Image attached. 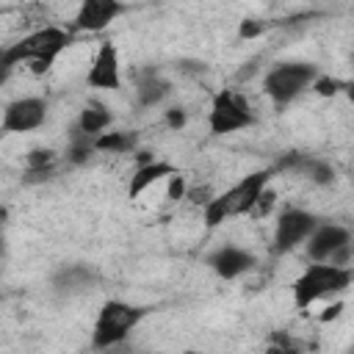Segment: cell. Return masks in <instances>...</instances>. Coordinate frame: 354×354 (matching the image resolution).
Returning a JSON list of instances; mask_svg holds the SVG:
<instances>
[{
	"label": "cell",
	"instance_id": "obj_1",
	"mask_svg": "<svg viewBox=\"0 0 354 354\" xmlns=\"http://www.w3.org/2000/svg\"><path fill=\"white\" fill-rule=\"evenodd\" d=\"M69 44H72V33L66 28L41 25V28L25 33L19 41L6 44L0 53V66H3V72H11L14 66L25 64L33 75H44L69 50Z\"/></svg>",
	"mask_w": 354,
	"mask_h": 354
},
{
	"label": "cell",
	"instance_id": "obj_2",
	"mask_svg": "<svg viewBox=\"0 0 354 354\" xmlns=\"http://www.w3.org/2000/svg\"><path fill=\"white\" fill-rule=\"evenodd\" d=\"M271 169H257L246 177H241L235 185H230L221 194H213L207 205H202V221L207 230L218 227L221 221L232 218V216H246L254 213L260 196L266 194V188L271 185Z\"/></svg>",
	"mask_w": 354,
	"mask_h": 354
},
{
	"label": "cell",
	"instance_id": "obj_3",
	"mask_svg": "<svg viewBox=\"0 0 354 354\" xmlns=\"http://www.w3.org/2000/svg\"><path fill=\"white\" fill-rule=\"evenodd\" d=\"M351 282H354V271L346 263L313 260L293 282V304L299 310H307L318 301H326V299L346 293Z\"/></svg>",
	"mask_w": 354,
	"mask_h": 354
},
{
	"label": "cell",
	"instance_id": "obj_4",
	"mask_svg": "<svg viewBox=\"0 0 354 354\" xmlns=\"http://www.w3.org/2000/svg\"><path fill=\"white\" fill-rule=\"evenodd\" d=\"M144 307H136L124 299H108L94 321V332H91V346L94 348H113L119 346L144 318Z\"/></svg>",
	"mask_w": 354,
	"mask_h": 354
},
{
	"label": "cell",
	"instance_id": "obj_5",
	"mask_svg": "<svg viewBox=\"0 0 354 354\" xmlns=\"http://www.w3.org/2000/svg\"><path fill=\"white\" fill-rule=\"evenodd\" d=\"M318 80V69L304 61H290V64H277L266 72L263 77V91L274 105H288L304 91L313 88Z\"/></svg>",
	"mask_w": 354,
	"mask_h": 354
},
{
	"label": "cell",
	"instance_id": "obj_6",
	"mask_svg": "<svg viewBox=\"0 0 354 354\" xmlns=\"http://www.w3.org/2000/svg\"><path fill=\"white\" fill-rule=\"evenodd\" d=\"M252 122H254V113L249 108V100L241 91L221 88L218 94H213L210 111H207V130L213 136H230V133L246 130Z\"/></svg>",
	"mask_w": 354,
	"mask_h": 354
},
{
	"label": "cell",
	"instance_id": "obj_7",
	"mask_svg": "<svg viewBox=\"0 0 354 354\" xmlns=\"http://www.w3.org/2000/svg\"><path fill=\"white\" fill-rule=\"evenodd\" d=\"M307 254L310 260H332V263H346L348 246H351V232L340 224H315L310 232Z\"/></svg>",
	"mask_w": 354,
	"mask_h": 354
},
{
	"label": "cell",
	"instance_id": "obj_8",
	"mask_svg": "<svg viewBox=\"0 0 354 354\" xmlns=\"http://www.w3.org/2000/svg\"><path fill=\"white\" fill-rule=\"evenodd\" d=\"M47 122V100L36 94L17 97L3 111V133H30Z\"/></svg>",
	"mask_w": 354,
	"mask_h": 354
},
{
	"label": "cell",
	"instance_id": "obj_9",
	"mask_svg": "<svg viewBox=\"0 0 354 354\" xmlns=\"http://www.w3.org/2000/svg\"><path fill=\"white\" fill-rule=\"evenodd\" d=\"M315 224H318V218L310 210L285 207L277 216V224H274V249L277 252H290L293 246H299V243H304L310 238Z\"/></svg>",
	"mask_w": 354,
	"mask_h": 354
},
{
	"label": "cell",
	"instance_id": "obj_10",
	"mask_svg": "<svg viewBox=\"0 0 354 354\" xmlns=\"http://www.w3.org/2000/svg\"><path fill=\"white\" fill-rule=\"evenodd\" d=\"M86 86L100 91H119L122 88V58L113 41H102L88 64Z\"/></svg>",
	"mask_w": 354,
	"mask_h": 354
},
{
	"label": "cell",
	"instance_id": "obj_11",
	"mask_svg": "<svg viewBox=\"0 0 354 354\" xmlns=\"http://www.w3.org/2000/svg\"><path fill=\"white\" fill-rule=\"evenodd\" d=\"M124 14L122 0H80L75 11V28L86 33H100L111 22H116Z\"/></svg>",
	"mask_w": 354,
	"mask_h": 354
},
{
	"label": "cell",
	"instance_id": "obj_12",
	"mask_svg": "<svg viewBox=\"0 0 354 354\" xmlns=\"http://www.w3.org/2000/svg\"><path fill=\"white\" fill-rule=\"evenodd\" d=\"M177 171V166H171L169 160H155V158H144L133 174H130V183H127V196L130 199H138L141 194H147L152 185L158 183H166L171 174Z\"/></svg>",
	"mask_w": 354,
	"mask_h": 354
},
{
	"label": "cell",
	"instance_id": "obj_13",
	"mask_svg": "<svg viewBox=\"0 0 354 354\" xmlns=\"http://www.w3.org/2000/svg\"><path fill=\"white\" fill-rule=\"evenodd\" d=\"M207 266H210L213 274L221 277V279H238L241 274L252 271L254 254H252L249 249H241V246H221V249H216V252L207 257Z\"/></svg>",
	"mask_w": 354,
	"mask_h": 354
},
{
	"label": "cell",
	"instance_id": "obj_14",
	"mask_svg": "<svg viewBox=\"0 0 354 354\" xmlns=\"http://www.w3.org/2000/svg\"><path fill=\"white\" fill-rule=\"evenodd\" d=\"M169 91H171L169 80L160 77L158 72H144V75H138V80H136V100H138L141 108H155V105H160V102L169 97Z\"/></svg>",
	"mask_w": 354,
	"mask_h": 354
},
{
	"label": "cell",
	"instance_id": "obj_15",
	"mask_svg": "<svg viewBox=\"0 0 354 354\" xmlns=\"http://www.w3.org/2000/svg\"><path fill=\"white\" fill-rule=\"evenodd\" d=\"M111 122H113L111 108H108L105 102H100V100H88V102L80 108L75 124H77L83 133H88V136H100V133H105V130L111 127Z\"/></svg>",
	"mask_w": 354,
	"mask_h": 354
},
{
	"label": "cell",
	"instance_id": "obj_16",
	"mask_svg": "<svg viewBox=\"0 0 354 354\" xmlns=\"http://www.w3.org/2000/svg\"><path fill=\"white\" fill-rule=\"evenodd\" d=\"M136 147V136L127 130H105L97 136V152H111V155H124Z\"/></svg>",
	"mask_w": 354,
	"mask_h": 354
},
{
	"label": "cell",
	"instance_id": "obj_17",
	"mask_svg": "<svg viewBox=\"0 0 354 354\" xmlns=\"http://www.w3.org/2000/svg\"><path fill=\"white\" fill-rule=\"evenodd\" d=\"M53 160H55V152L53 149H30L28 155H25V166H28V171H44V169H50L53 166Z\"/></svg>",
	"mask_w": 354,
	"mask_h": 354
},
{
	"label": "cell",
	"instance_id": "obj_18",
	"mask_svg": "<svg viewBox=\"0 0 354 354\" xmlns=\"http://www.w3.org/2000/svg\"><path fill=\"white\" fill-rule=\"evenodd\" d=\"M304 174H310L315 183H329L332 180V169L324 163V160H301L299 163Z\"/></svg>",
	"mask_w": 354,
	"mask_h": 354
},
{
	"label": "cell",
	"instance_id": "obj_19",
	"mask_svg": "<svg viewBox=\"0 0 354 354\" xmlns=\"http://www.w3.org/2000/svg\"><path fill=\"white\" fill-rule=\"evenodd\" d=\"M185 194H188L185 177H183L180 171H174V174L166 180V199H169V202H180V199H185Z\"/></svg>",
	"mask_w": 354,
	"mask_h": 354
},
{
	"label": "cell",
	"instance_id": "obj_20",
	"mask_svg": "<svg viewBox=\"0 0 354 354\" xmlns=\"http://www.w3.org/2000/svg\"><path fill=\"white\" fill-rule=\"evenodd\" d=\"M337 88H340V83H337V80H329V77H321V75H318V80L313 83V91H318L321 97H335V94H337Z\"/></svg>",
	"mask_w": 354,
	"mask_h": 354
},
{
	"label": "cell",
	"instance_id": "obj_21",
	"mask_svg": "<svg viewBox=\"0 0 354 354\" xmlns=\"http://www.w3.org/2000/svg\"><path fill=\"white\" fill-rule=\"evenodd\" d=\"M185 119H188V116H185L183 108H169V111H166V124H169L171 130H180V127L185 124Z\"/></svg>",
	"mask_w": 354,
	"mask_h": 354
},
{
	"label": "cell",
	"instance_id": "obj_22",
	"mask_svg": "<svg viewBox=\"0 0 354 354\" xmlns=\"http://www.w3.org/2000/svg\"><path fill=\"white\" fill-rule=\"evenodd\" d=\"M340 310H343V301L326 304V307H324V313H321V321H332V318H337V315H340Z\"/></svg>",
	"mask_w": 354,
	"mask_h": 354
},
{
	"label": "cell",
	"instance_id": "obj_23",
	"mask_svg": "<svg viewBox=\"0 0 354 354\" xmlns=\"http://www.w3.org/2000/svg\"><path fill=\"white\" fill-rule=\"evenodd\" d=\"M257 33H260V25H254V19H246V22L241 25V36H243V39L257 36Z\"/></svg>",
	"mask_w": 354,
	"mask_h": 354
},
{
	"label": "cell",
	"instance_id": "obj_24",
	"mask_svg": "<svg viewBox=\"0 0 354 354\" xmlns=\"http://www.w3.org/2000/svg\"><path fill=\"white\" fill-rule=\"evenodd\" d=\"M343 91H346V97H348V102L354 105V80H351V83H346V88H343Z\"/></svg>",
	"mask_w": 354,
	"mask_h": 354
}]
</instances>
